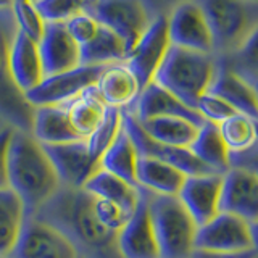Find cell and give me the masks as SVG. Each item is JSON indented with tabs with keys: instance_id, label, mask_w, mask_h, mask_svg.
I'll list each match as a JSON object with an SVG mask.
<instances>
[{
	"instance_id": "obj_1",
	"label": "cell",
	"mask_w": 258,
	"mask_h": 258,
	"mask_svg": "<svg viewBox=\"0 0 258 258\" xmlns=\"http://www.w3.org/2000/svg\"><path fill=\"white\" fill-rule=\"evenodd\" d=\"M34 218L53 226L75 247L79 258H123L118 232L107 229L94 213V196L84 189L60 185Z\"/></svg>"
},
{
	"instance_id": "obj_2",
	"label": "cell",
	"mask_w": 258,
	"mask_h": 258,
	"mask_svg": "<svg viewBox=\"0 0 258 258\" xmlns=\"http://www.w3.org/2000/svg\"><path fill=\"white\" fill-rule=\"evenodd\" d=\"M60 185L42 145L31 133L15 129L8 147V187L23 200L28 216H34Z\"/></svg>"
},
{
	"instance_id": "obj_3",
	"label": "cell",
	"mask_w": 258,
	"mask_h": 258,
	"mask_svg": "<svg viewBox=\"0 0 258 258\" xmlns=\"http://www.w3.org/2000/svg\"><path fill=\"white\" fill-rule=\"evenodd\" d=\"M216 55L192 52L169 45L158 67L153 83L161 86L189 108L196 110L197 100L208 89L216 73Z\"/></svg>"
},
{
	"instance_id": "obj_4",
	"label": "cell",
	"mask_w": 258,
	"mask_h": 258,
	"mask_svg": "<svg viewBox=\"0 0 258 258\" xmlns=\"http://www.w3.org/2000/svg\"><path fill=\"white\" fill-rule=\"evenodd\" d=\"M213 39V53L228 56L247 42L258 26V2L252 0H194Z\"/></svg>"
},
{
	"instance_id": "obj_5",
	"label": "cell",
	"mask_w": 258,
	"mask_h": 258,
	"mask_svg": "<svg viewBox=\"0 0 258 258\" xmlns=\"http://www.w3.org/2000/svg\"><path fill=\"white\" fill-rule=\"evenodd\" d=\"M149 212L160 258H190L199 228L177 196L150 192Z\"/></svg>"
},
{
	"instance_id": "obj_6",
	"label": "cell",
	"mask_w": 258,
	"mask_h": 258,
	"mask_svg": "<svg viewBox=\"0 0 258 258\" xmlns=\"http://www.w3.org/2000/svg\"><path fill=\"white\" fill-rule=\"evenodd\" d=\"M18 32L12 8H0V118L8 126L32 131L34 107L13 83L10 75V48Z\"/></svg>"
},
{
	"instance_id": "obj_7",
	"label": "cell",
	"mask_w": 258,
	"mask_h": 258,
	"mask_svg": "<svg viewBox=\"0 0 258 258\" xmlns=\"http://www.w3.org/2000/svg\"><path fill=\"white\" fill-rule=\"evenodd\" d=\"M89 15L123 39L127 53L155 20L145 0H95Z\"/></svg>"
},
{
	"instance_id": "obj_8",
	"label": "cell",
	"mask_w": 258,
	"mask_h": 258,
	"mask_svg": "<svg viewBox=\"0 0 258 258\" xmlns=\"http://www.w3.org/2000/svg\"><path fill=\"white\" fill-rule=\"evenodd\" d=\"M108 67V64H107ZM105 67H81L45 76L42 83L24 94L32 107L42 105H64L83 94L87 87L95 86Z\"/></svg>"
},
{
	"instance_id": "obj_9",
	"label": "cell",
	"mask_w": 258,
	"mask_h": 258,
	"mask_svg": "<svg viewBox=\"0 0 258 258\" xmlns=\"http://www.w3.org/2000/svg\"><path fill=\"white\" fill-rule=\"evenodd\" d=\"M123 127L127 133V136L131 137L139 157H150L160 160L163 163L177 168L185 176H200V174L215 173L207 165L202 163L189 149L173 147V145H166L153 141L141 127V124L137 123V119L131 113H127L124 110H123Z\"/></svg>"
},
{
	"instance_id": "obj_10",
	"label": "cell",
	"mask_w": 258,
	"mask_h": 258,
	"mask_svg": "<svg viewBox=\"0 0 258 258\" xmlns=\"http://www.w3.org/2000/svg\"><path fill=\"white\" fill-rule=\"evenodd\" d=\"M169 45L171 42L168 36L166 16H157L123 61L136 76L141 89L153 81V76L163 61Z\"/></svg>"
},
{
	"instance_id": "obj_11",
	"label": "cell",
	"mask_w": 258,
	"mask_h": 258,
	"mask_svg": "<svg viewBox=\"0 0 258 258\" xmlns=\"http://www.w3.org/2000/svg\"><path fill=\"white\" fill-rule=\"evenodd\" d=\"M196 248L213 252H248L253 248L250 224L242 218L221 212L196 234Z\"/></svg>"
},
{
	"instance_id": "obj_12",
	"label": "cell",
	"mask_w": 258,
	"mask_h": 258,
	"mask_svg": "<svg viewBox=\"0 0 258 258\" xmlns=\"http://www.w3.org/2000/svg\"><path fill=\"white\" fill-rule=\"evenodd\" d=\"M12 258H79L71 242L53 226L28 216Z\"/></svg>"
},
{
	"instance_id": "obj_13",
	"label": "cell",
	"mask_w": 258,
	"mask_h": 258,
	"mask_svg": "<svg viewBox=\"0 0 258 258\" xmlns=\"http://www.w3.org/2000/svg\"><path fill=\"white\" fill-rule=\"evenodd\" d=\"M168 36L171 45L192 52L213 53V39L202 13L200 7L194 2H185L176 7L166 16Z\"/></svg>"
},
{
	"instance_id": "obj_14",
	"label": "cell",
	"mask_w": 258,
	"mask_h": 258,
	"mask_svg": "<svg viewBox=\"0 0 258 258\" xmlns=\"http://www.w3.org/2000/svg\"><path fill=\"white\" fill-rule=\"evenodd\" d=\"M220 212L242 218L248 224L258 221V176L244 168L231 166L223 174Z\"/></svg>"
},
{
	"instance_id": "obj_15",
	"label": "cell",
	"mask_w": 258,
	"mask_h": 258,
	"mask_svg": "<svg viewBox=\"0 0 258 258\" xmlns=\"http://www.w3.org/2000/svg\"><path fill=\"white\" fill-rule=\"evenodd\" d=\"M150 192L141 187L134 213L118 232V247L123 258H160V250L149 212Z\"/></svg>"
},
{
	"instance_id": "obj_16",
	"label": "cell",
	"mask_w": 258,
	"mask_h": 258,
	"mask_svg": "<svg viewBox=\"0 0 258 258\" xmlns=\"http://www.w3.org/2000/svg\"><path fill=\"white\" fill-rule=\"evenodd\" d=\"M42 147L61 185L83 189L86 181L100 168V165L94 163L89 157L86 139L67 144L42 145Z\"/></svg>"
},
{
	"instance_id": "obj_17",
	"label": "cell",
	"mask_w": 258,
	"mask_h": 258,
	"mask_svg": "<svg viewBox=\"0 0 258 258\" xmlns=\"http://www.w3.org/2000/svg\"><path fill=\"white\" fill-rule=\"evenodd\" d=\"M223 174H200L187 176L182 187L177 194V199L196 221L197 228L210 223L220 212Z\"/></svg>"
},
{
	"instance_id": "obj_18",
	"label": "cell",
	"mask_w": 258,
	"mask_h": 258,
	"mask_svg": "<svg viewBox=\"0 0 258 258\" xmlns=\"http://www.w3.org/2000/svg\"><path fill=\"white\" fill-rule=\"evenodd\" d=\"M39 52L45 76L81 67L79 45L71 37L64 23H45L44 36L39 40Z\"/></svg>"
},
{
	"instance_id": "obj_19",
	"label": "cell",
	"mask_w": 258,
	"mask_h": 258,
	"mask_svg": "<svg viewBox=\"0 0 258 258\" xmlns=\"http://www.w3.org/2000/svg\"><path fill=\"white\" fill-rule=\"evenodd\" d=\"M124 111L131 113L137 121L158 116H177L189 119L190 123L197 126L205 123V119L200 116L197 110L189 108L187 105H184L179 99H176L173 94H169L166 89L153 83V81L142 89L136 102Z\"/></svg>"
},
{
	"instance_id": "obj_20",
	"label": "cell",
	"mask_w": 258,
	"mask_h": 258,
	"mask_svg": "<svg viewBox=\"0 0 258 258\" xmlns=\"http://www.w3.org/2000/svg\"><path fill=\"white\" fill-rule=\"evenodd\" d=\"M10 75L23 94L39 86L45 78L39 44L20 29L10 48Z\"/></svg>"
},
{
	"instance_id": "obj_21",
	"label": "cell",
	"mask_w": 258,
	"mask_h": 258,
	"mask_svg": "<svg viewBox=\"0 0 258 258\" xmlns=\"http://www.w3.org/2000/svg\"><path fill=\"white\" fill-rule=\"evenodd\" d=\"M97 92L107 107L127 110L141 94V86L124 63L105 67L95 84Z\"/></svg>"
},
{
	"instance_id": "obj_22",
	"label": "cell",
	"mask_w": 258,
	"mask_h": 258,
	"mask_svg": "<svg viewBox=\"0 0 258 258\" xmlns=\"http://www.w3.org/2000/svg\"><path fill=\"white\" fill-rule=\"evenodd\" d=\"M31 134L42 145L67 144V142H75L83 139L71 124L67 105H42V107H34Z\"/></svg>"
},
{
	"instance_id": "obj_23",
	"label": "cell",
	"mask_w": 258,
	"mask_h": 258,
	"mask_svg": "<svg viewBox=\"0 0 258 258\" xmlns=\"http://www.w3.org/2000/svg\"><path fill=\"white\" fill-rule=\"evenodd\" d=\"M218 60V58H216ZM207 92H212L228 102L237 113L258 119V92L244 79L234 75L218 61L215 78Z\"/></svg>"
},
{
	"instance_id": "obj_24",
	"label": "cell",
	"mask_w": 258,
	"mask_h": 258,
	"mask_svg": "<svg viewBox=\"0 0 258 258\" xmlns=\"http://www.w3.org/2000/svg\"><path fill=\"white\" fill-rule=\"evenodd\" d=\"M136 177L139 187L158 196H177L185 181V176L177 168L163 161L139 157L137 158Z\"/></svg>"
},
{
	"instance_id": "obj_25",
	"label": "cell",
	"mask_w": 258,
	"mask_h": 258,
	"mask_svg": "<svg viewBox=\"0 0 258 258\" xmlns=\"http://www.w3.org/2000/svg\"><path fill=\"white\" fill-rule=\"evenodd\" d=\"M26 218L23 200L10 187L0 190V258L13 255Z\"/></svg>"
},
{
	"instance_id": "obj_26",
	"label": "cell",
	"mask_w": 258,
	"mask_h": 258,
	"mask_svg": "<svg viewBox=\"0 0 258 258\" xmlns=\"http://www.w3.org/2000/svg\"><path fill=\"white\" fill-rule=\"evenodd\" d=\"M83 189L94 197L115 202V204L123 207L131 215L134 213L137 202H139L141 197V187H134V185L127 184L121 177L105 171L102 168H99L89 177L86 184L83 185Z\"/></svg>"
},
{
	"instance_id": "obj_27",
	"label": "cell",
	"mask_w": 258,
	"mask_h": 258,
	"mask_svg": "<svg viewBox=\"0 0 258 258\" xmlns=\"http://www.w3.org/2000/svg\"><path fill=\"white\" fill-rule=\"evenodd\" d=\"M81 64L84 67H107L126 60V45L123 39L116 36L110 28L100 24L92 40L79 47Z\"/></svg>"
},
{
	"instance_id": "obj_28",
	"label": "cell",
	"mask_w": 258,
	"mask_h": 258,
	"mask_svg": "<svg viewBox=\"0 0 258 258\" xmlns=\"http://www.w3.org/2000/svg\"><path fill=\"white\" fill-rule=\"evenodd\" d=\"M189 150L212 171L224 174L229 166V150L218 131V124L205 121L199 127L197 137L190 144Z\"/></svg>"
},
{
	"instance_id": "obj_29",
	"label": "cell",
	"mask_w": 258,
	"mask_h": 258,
	"mask_svg": "<svg viewBox=\"0 0 258 258\" xmlns=\"http://www.w3.org/2000/svg\"><path fill=\"white\" fill-rule=\"evenodd\" d=\"M137 123L153 141L182 149L190 147L200 127L190 123L189 119L177 116H158L145 121H137Z\"/></svg>"
},
{
	"instance_id": "obj_30",
	"label": "cell",
	"mask_w": 258,
	"mask_h": 258,
	"mask_svg": "<svg viewBox=\"0 0 258 258\" xmlns=\"http://www.w3.org/2000/svg\"><path fill=\"white\" fill-rule=\"evenodd\" d=\"M137 158H139V155H137V150L134 147L131 137L127 136L124 127H121L116 139L113 141L107 152L102 155L99 165L105 171L121 177L127 184L139 189V184H137V177H136Z\"/></svg>"
},
{
	"instance_id": "obj_31",
	"label": "cell",
	"mask_w": 258,
	"mask_h": 258,
	"mask_svg": "<svg viewBox=\"0 0 258 258\" xmlns=\"http://www.w3.org/2000/svg\"><path fill=\"white\" fill-rule=\"evenodd\" d=\"M64 105H67L73 127L76 129V133L83 139L95 131V127L100 124V121L105 116V111H107V105L100 99L95 86L87 87L79 97Z\"/></svg>"
},
{
	"instance_id": "obj_32",
	"label": "cell",
	"mask_w": 258,
	"mask_h": 258,
	"mask_svg": "<svg viewBox=\"0 0 258 258\" xmlns=\"http://www.w3.org/2000/svg\"><path fill=\"white\" fill-rule=\"evenodd\" d=\"M229 155H240L252 150L258 144V119L244 115V113H234L232 116L226 118L218 124Z\"/></svg>"
},
{
	"instance_id": "obj_33",
	"label": "cell",
	"mask_w": 258,
	"mask_h": 258,
	"mask_svg": "<svg viewBox=\"0 0 258 258\" xmlns=\"http://www.w3.org/2000/svg\"><path fill=\"white\" fill-rule=\"evenodd\" d=\"M216 58L234 75L258 89V26L237 52L228 56H216Z\"/></svg>"
},
{
	"instance_id": "obj_34",
	"label": "cell",
	"mask_w": 258,
	"mask_h": 258,
	"mask_svg": "<svg viewBox=\"0 0 258 258\" xmlns=\"http://www.w3.org/2000/svg\"><path fill=\"white\" fill-rule=\"evenodd\" d=\"M121 127H123V110L107 107V111H105V116L100 121V124L95 127V131L91 136L86 137L89 157H91L94 163H100L102 155L107 152L113 141L116 139Z\"/></svg>"
},
{
	"instance_id": "obj_35",
	"label": "cell",
	"mask_w": 258,
	"mask_h": 258,
	"mask_svg": "<svg viewBox=\"0 0 258 258\" xmlns=\"http://www.w3.org/2000/svg\"><path fill=\"white\" fill-rule=\"evenodd\" d=\"M95 0H34V7L45 23H67L81 13H89Z\"/></svg>"
},
{
	"instance_id": "obj_36",
	"label": "cell",
	"mask_w": 258,
	"mask_h": 258,
	"mask_svg": "<svg viewBox=\"0 0 258 258\" xmlns=\"http://www.w3.org/2000/svg\"><path fill=\"white\" fill-rule=\"evenodd\" d=\"M12 10L16 24H18V29L39 44V40L44 36L45 21L36 10L34 4L31 0H15Z\"/></svg>"
},
{
	"instance_id": "obj_37",
	"label": "cell",
	"mask_w": 258,
	"mask_h": 258,
	"mask_svg": "<svg viewBox=\"0 0 258 258\" xmlns=\"http://www.w3.org/2000/svg\"><path fill=\"white\" fill-rule=\"evenodd\" d=\"M94 213L97 220L113 232H119L129 218H131V213L126 212L123 207H119L111 200L100 197H94Z\"/></svg>"
},
{
	"instance_id": "obj_38",
	"label": "cell",
	"mask_w": 258,
	"mask_h": 258,
	"mask_svg": "<svg viewBox=\"0 0 258 258\" xmlns=\"http://www.w3.org/2000/svg\"><path fill=\"white\" fill-rule=\"evenodd\" d=\"M196 110L200 113V116L205 121H210V123H215V124H220L226 118H229L234 113H237L228 102L212 92H205L197 100Z\"/></svg>"
},
{
	"instance_id": "obj_39",
	"label": "cell",
	"mask_w": 258,
	"mask_h": 258,
	"mask_svg": "<svg viewBox=\"0 0 258 258\" xmlns=\"http://www.w3.org/2000/svg\"><path fill=\"white\" fill-rule=\"evenodd\" d=\"M64 26H67L71 37L76 40V44L81 47L95 37L97 31L100 28V23L89 13H81L64 23Z\"/></svg>"
},
{
	"instance_id": "obj_40",
	"label": "cell",
	"mask_w": 258,
	"mask_h": 258,
	"mask_svg": "<svg viewBox=\"0 0 258 258\" xmlns=\"http://www.w3.org/2000/svg\"><path fill=\"white\" fill-rule=\"evenodd\" d=\"M15 127L5 126L0 129V190L8 189V147Z\"/></svg>"
},
{
	"instance_id": "obj_41",
	"label": "cell",
	"mask_w": 258,
	"mask_h": 258,
	"mask_svg": "<svg viewBox=\"0 0 258 258\" xmlns=\"http://www.w3.org/2000/svg\"><path fill=\"white\" fill-rule=\"evenodd\" d=\"M229 166L244 168L258 176V144L252 150H248L240 155H229Z\"/></svg>"
},
{
	"instance_id": "obj_42",
	"label": "cell",
	"mask_w": 258,
	"mask_h": 258,
	"mask_svg": "<svg viewBox=\"0 0 258 258\" xmlns=\"http://www.w3.org/2000/svg\"><path fill=\"white\" fill-rule=\"evenodd\" d=\"M145 2H147L152 15L157 18V16H168L176 7L185 2H192V0H145Z\"/></svg>"
},
{
	"instance_id": "obj_43",
	"label": "cell",
	"mask_w": 258,
	"mask_h": 258,
	"mask_svg": "<svg viewBox=\"0 0 258 258\" xmlns=\"http://www.w3.org/2000/svg\"><path fill=\"white\" fill-rule=\"evenodd\" d=\"M258 253L255 250L248 252H213V250H199L192 252L190 258H255Z\"/></svg>"
},
{
	"instance_id": "obj_44",
	"label": "cell",
	"mask_w": 258,
	"mask_h": 258,
	"mask_svg": "<svg viewBox=\"0 0 258 258\" xmlns=\"http://www.w3.org/2000/svg\"><path fill=\"white\" fill-rule=\"evenodd\" d=\"M250 232H252V240H253V248L258 253V221L250 224Z\"/></svg>"
},
{
	"instance_id": "obj_45",
	"label": "cell",
	"mask_w": 258,
	"mask_h": 258,
	"mask_svg": "<svg viewBox=\"0 0 258 258\" xmlns=\"http://www.w3.org/2000/svg\"><path fill=\"white\" fill-rule=\"evenodd\" d=\"M15 0H0V8H12Z\"/></svg>"
},
{
	"instance_id": "obj_46",
	"label": "cell",
	"mask_w": 258,
	"mask_h": 258,
	"mask_svg": "<svg viewBox=\"0 0 258 258\" xmlns=\"http://www.w3.org/2000/svg\"><path fill=\"white\" fill-rule=\"evenodd\" d=\"M5 126H8V124L5 123V121H4L2 118H0V129H2V127H5Z\"/></svg>"
},
{
	"instance_id": "obj_47",
	"label": "cell",
	"mask_w": 258,
	"mask_h": 258,
	"mask_svg": "<svg viewBox=\"0 0 258 258\" xmlns=\"http://www.w3.org/2000/svg\"><path fill=\"white\" fill-rule=\"evenodd\" d=\"M252 2H258V0H252Z\"/></svg>"
},
{
	"instance_id": "obj_48",
	"label": "cell",
	"mask_w": 258,
	"mask_h": 258,
	"mask_svg": "<svg viewBox=\"0 0 258 258\" xmlns=\"http://www.w3.org/2000/svg\"><path fill=\"white\" fill-rule=\"evenodd\" d=\"M31 2H34V0H31Z\"/></svg>"
},
{
	"instance_id": "obj_49",
	"label": "cell",
	"mask_w": 258,
	"mask_h": 258,
	"mask_svg": "<svg viewBox=\"0 0 258 258\" xmlns=\"http://www.w3.org/2000/svg\"><path fill=\"white\" fill-rule=\"evenodd\" d=\"M255 258H258V255H256V256H255Z\"/></svg>"
},
{
	"instance_id": "obj_50",
	"label": "cell",
	"mask_w": 258,
	"mask_h": 258,
	"mask_svg": "<svg viewBox=\"0 0 258 258\" xmlns=\"http://www.w3.org/2000/svg\"><path fill=\"white\" fill-rule=\"evenodd\" d=\"M256 92H258V89H256Z\"/></svg>"
},
{
	"instance_id": "obj_51",
	"label": "cell",
	"mask_w": 258,
	"mask_h": 258,
	"mask_svg": "<svg viewBox=\"0 0 258 258\" xmlns=\"http://www.w3.org/2000/svg\"><path fill=\"white\" fill-rule=\"evenodd\" d=\"M10 258H12V256H10Z\"/></svg>"
}]
</instances>
